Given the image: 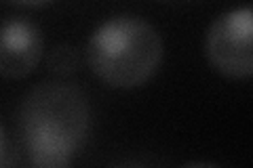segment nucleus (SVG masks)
<instances>
[{"instance_id": "2", "label": "nucleus", "mask_w": 253, "mask_h": 168, "mask_svg": "<svg viewBox=\"0 0 253 168\" xmlns=\"http://www.w3.org/2000/svg\"><path fill=\"white\" fill-rule=\"evenodd\" d=\"M165 55L163 38L152 23L133 15L106 19L86 44V63L112 89H137L156 76Z\"/></svg>"}, {"instance_id": "3", "label": "nucleus", "mask_w": 253, "mask_h": 168, "mask_svg": "<svg viewBox=\"0 0 253 168\" xmlns=\"http://www.w3.org/2000/svg\"><path fill=\"white\" fill-rule=\"evenodd\" d=\"M253 13L249 6L219 15L205 36V55L217 74L245 80L253 74Z\"/></svg>"}, {"instance_id": "6", "label": "nucleus", "mask_w": 253, "mask_h": 168, "mask_svg": "<svg viewBox=\"0 0 253 168\" xmlns=\"http://www.w3.org/2000/svg\"><path fill=\"white\" fill-rule=\"evenodd\" d=\"M11 2L21 4V6H44V4L53 2V0H11Z\"/></svg>"}, {"instance_id": "4", "label": "nucleus", "mask_w": 253, "mask_h": 168, "mask_svg": "<svg viewBox=\"0 0 253 168\" xmlns=\"http://www.w3.org/2000/svg\"><path fill=\"white\" fill-rule=\"evenodd\" d=\"M44 51L41 28L30 19H6L0 23V78L21 80L38 67Z\"/></svg>"}, {"instance_id": "8", "label": "nucleus", "mask_w": 253, "mask_h": 168, "mask_svg": "<svg viewBox=\"0 0 253 168\" xmlns=\"http://www.w3.org/2000/svg\"><path fill=\"white\" fill-rule=\"evenodd\" d=\"M2 156H4V133L2 126H0V164H2Z\"/></svg>"}, {"instance_id": "1", "label": "nucleus", "mask_w": 253, "mask_h": 168, "mask_svg": "<svg viewBox=\"0 0 253 168\" xmlns=\"http://www.w3.org/2000/svg\"><path fill=\"white\" fill-rule=\"evenodd\" d=\"M86 95L68 82H41L19 107V133L28 160L38 168L72 164L89 133Z\"/></svg>"}, {"instance_id": "5", "label": "nucleus", "mask_w": 253, "mask_h": 168, "mask_svg": "<svg viewBox=\"0 0 253 168\" xmlns=\"http://www.w3.org/2000/svg\"><path fill=\"white\" fill-rule=\"evenodd\" d=\"M81 66V53H78L74 46L61 44L57 49H53L51 57H49V69L55 74H72Z\"/></svg>"}, {"instance_id": "7", "label": "nucleus", "mask_w": 253, "mask_h": 168, "mask_svg": "<svg viewBox=\"0 0 253 168\" xmlns=\"http://www.w3.org/2000/svg\"><path fill=\"white\" fill-rule=\"evenodd\" d=\"M161 4H173V6H184V4H196V2H205V0H154Z\"/></svg>"}]
</instances>
